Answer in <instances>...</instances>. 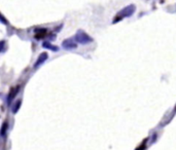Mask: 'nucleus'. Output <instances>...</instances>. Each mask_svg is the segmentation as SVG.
Wrapping results in <instances>:
<instances>
[{
	"label": "nucleus",
	"instance_id": "f257e3e1",
	"mask_svg": "<svg viewBox=\"0 0 176 150\" xmlns=\"http://www.w3.org/2000/svg\"><path fill=\"white\" fill-rule=\"evenodd\" d=\"M135 8H136V7L134 6L133 4L124 7L123 10H120V12H118V14L116 16V18H114V20H113V24L118 23V21H122V20L125 19V18L131 17V16L134 14V12H135Z\"/></svg>",
	"mask_w": 176,
	"mask_h": 150
},
{
	"label": "nucleus",
	"instance_id": "f03ea898",
	"mask_svg": "<svg viewBox=\"0 0 176 150\" xmlns=\"http://www.w3.org/2000/svg\"><path fill=\"white\" fill-rule=\"evenodd\" d=\"M74 39H75V41H76V42L80 43V44H87V43L93 41L92 37H90L87 33H84V32H82V31L76 33Z\"/></svg>",
	"mask_w": 176,
	"mask_h": 150
},
{
	"label": "nucleus",
	"instance_id": "7ed1b4c3",
	"mask_svg": "<svg viewBox=\"0 0 176 150\" xmlns=\"http://www.w3.org/2000/svg\"><path fill=\"white\" fill-rule=\"evenodd\" d=\"M77 46V44L72 40V39H66L63 41V48L66 50H73Z\"/></svg>",
	"mask_w": 176,
	"mask_h": 150
},
{
	"label": "nucleus",
	"instance_id": "20e7f679",
	"mask_svg": "<svg viewBox=\"0 0 176 150\" xmlns=\"http://www.w3.org/2000/svg\"><path fill=\"white\" fill-rule=\"evenodd\" d=\"M18 91H19V86L12 88V91H10V94H8V104H10V102L14 100V98H15L16 95L18 94Z\"/></svg>",
	"mask_w": 176,
	"mask_h": 150
},
{
	"label": "nucleus",
	"instance_id": "39448f33",
	"mask_svg": "<svg viewBox=\"0 0 176 150\" xmlns=\"http://www.w3.org/2000/svg\"><path fill=\"white\" fill-rule=\"evenodd\" d=\"M46 59H48V55H46V52H43V54H41V55L39 56L38 60H37L36 64H35V66H34V67H35V68H36V67H38L39 65H40V64H42V63H43Z\"/></svg>",
	"mask_w": 176,
	"mask_h": 150
},
{
	"label": "nucleus",
	"instance_id": "423d86ee",
	"mask_svg": "<svg viewBox=\"0 0 176 150\" xmlns=\"http://www.w3.org/2000/svg\"><path fill=\"white\" fill-rule=\"evenodd\" d=\"M7 129H8V122L5 121L4 124H2V128L0 130V134H1V136H4L6 132H7Z\"/></svg>",
	"mask_w": 176,
	"mask_h": 150
},
{
	"label": "nucleus",
	"instance_id": "0eeeda50",
	"mask_svg": "<svg viewBox=\"0 0 176 150\" xmlns=\"http://www.w3.org/2000/svg\"><path fill=\"white\" fill-rule=\"evenodd\" d=\"M43 46L46 48H48V50H55V52H57V50H59L58 48H57V46H54V45H52L51 43L50 42H44L43 43Z\"/></svg>",
	"mask_w": 176,
	"mask_h": 150
},
{
	"label": "nucleus",
	"instance_id": "6e6552de",
	"mask_svg": "<svg viewBox=\"0 0 176 150\" xmlns=\"http://www.w3.org/2000/svg\"><path fill=\"white\" fill-rule=\"evenodd\" d=\"M21 104H22V101L19 100V101H18V102H17V104L15 105V107H14V109H12V112H14V113L18 112V110H19V108H20V106H21Z\"/></svg>",
	"mask_w": 176,
	"mask_h": 150
},
{
	"label": "nucleus",
	"instance_id": "1a4fd4ad",
	"mask_svg": "<svg viewBox=\"0 0 176 150\" xmlns=\"http://www.w3.org/2000/svg\"><path fill=\"white\" fill-rule=\"evenodd\" d=\"M0 21L2 22V23H4V24H7V22L5 21L4 18H3V16H1V14H0Z\"/></svg>",
	"mask_w": 176,
	"mask_h": 150
},
{
	"label": "nucleus",
	"instance_id": "9d476101",
	"mask_svg": "<svg viewBox=\"0 0 176 150\" xmlns=\"http://www.w3.org/2000/svg\"><path fill=\"white\" fill-rule=\"evenodd\" d=\"M3 46H4V41H1V42H0V52L2 50V48H3Z\"/></svg>",
	"mask_w": 176,
	"mask_h": 150
}]
</instances>
